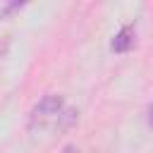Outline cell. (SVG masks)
Wrapping results in <instances>:
<instances>
[{
	"label": "cell",
	"mask_w": 153,
	"mask_h": 153,
	"mask_svg": "<svg viewBox=\"0 0 153 153\" xmlns=\"http://www.w3.org/2000/svg\"><path fill=\"white\" fill-rule=\"evenodd\" d=\"M62 112V96H45L38 100V105L31 110V120L29 127H43L50 120H57V115Z\"/></svg>",
	"instance_id": "obj_1"
},
{
	"label": "cell",
	"mask_w": 153,
	"mask_h": 153,
	"mask_svg": "<svg viewBox=\"0 0 153 153\" xmlns=\"http://www.w3.org/2000/svg\"><path fill=\"white\" fill-rule=\"evenodd\" d=\"M134 38H136V31H134V26H131V24H127V26H122V29H120V33L112 38L110 48H112L115 53H127V50H131Z\"/></svg>",
	"instance_id": "obj_2"
},
{
	"label": "cell",
	"mask_w": 153,
	"mask_h": 153,
	"mask_svg": "<svg viewBox=\"0 0 153 153\" xmlns=\"http://www.w3.org/2000/svg\"><path fill=\"white\" fill-rule=\"evenodd\" d=\"M76 117H79V112L76 110H62L60 115H57V122H55V129H67V127H72L74 122H76Z\"/></svg>",
	"instance_id": "obj_3"
},
{
	"label": "cell",
	"mask_w": 153,
	"mask_h": 153,
	"mask_svg": "<svg viewBox=\"0 0 153 153\" xmlns=\"http://www.w3.org/2000/svg\"><path fill=\"white\" fill-rule=\"evenodd\" d=\"M24 7V2H10V5H5V7H0V19H5L7 14H12V12H17V10H22Z\"/></svg>",
	"instance_id": "obj_4"
},
{
	"label": "cell",
	"mask_w": 153,
	"mask_h": 153,
	"mask_svg": "<svg viewBox=\"0 0 153 153\" xmlns=\"http://www.w3.org/2000/svg\"><path fill=\"white\" fill-rule=\"evenodd\" d=\"M146 120H148V124L153 127V103L148 105V110H146Z\"/></svg>",
	"instance_id": "obj_5"
},
{
	"label": "cell",
	"mask_w": 153,
	"mask_h": 153,
	"mask_svg": "<svg viewBox=\"0 0 153 153\" xmlns=\"http://www.w3.org/2000/svg\"><path fill=\"white\" fill-rule=\"evenodd\" d=\"M62 153H79V151H76V146H72V143H69V146H65V148H62Z\"/></svg>",
	"instance_id": "obj_6"
}]
</instances>
